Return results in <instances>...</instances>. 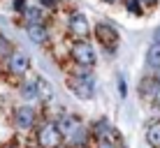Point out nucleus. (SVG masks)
I'll return each instance as SVG.
<instances>
[{
    "label": "nucleus",
    "mask_w": 160,
    "mask_h": 148,
    "mask_svg": "<svg viewBox=\"0 0 160 148\" xmlns=\"http://www.w3.org/2000/svg\"><path fill=\"white\" fill-rule=\"evenodd\" d=\"M19 95H21V100H26V102L42 100V95H40V81H37V79H23L19 84Z\"/></svg>",
    "instance_id": "10"
},
{
    "label": "nucleus",
    "mask_w": 160,
    "mask_h": 148,
    "mask_svg": "<svg viewBox=\"0 0 160 148\" xmlns=\"http://www.w3.org/2000/svg\"><path fill=\"white\" fill-rule=\"evenodd\" d=\"M68 30L74 40H86L91 35V21L81 12H70L68 14Z\"/></svg>",
    "instance_id": "8"
},
{
    "label": "nucleus",
    "mask_w": 160,
    "mask_h": 148,
    "mask_svg": "<svg viewBox=\"0 0 160 148\" xmlns=\"http://www.w3.org/2000/svg\"><path fill=\"white\" fill-rule=\"evenodd\" d=\"M2 148H19V146H2Z\"/></svg>",
    "instance_id": "28"
},
{
    "label": "nucleus",
    "mask_w": 160,
    "mask_h": 148,
    "mask_svg": "<svg viewBox=\"0 0 160 148\" xmlns=\"http://www.w3.org/2000/svg\"><path fill=\"white\" fill-rule=\"evenodd\" d=\"M32 132H35L37 148H60L65 144V136L58 130L56 120H40V125H37Z\"/></svg>",
    "instance_id": "2"
},
{
    "label": "nucleus",
    "mask_w": 160,
    "mask_h": 148,
    "mask_svg": "<svg viewBox=\"0 0 160 148\" xmlns=\"http://www.w3.org/2000/svg\"><path fill=\"white\" fill-rule=\"evenodd\" d=\"M153 42H156V44H160V26L153 30Z\"/></svg>",
    "instance_id": "25"
},
{
    "label": "nucleus",
    "mask_w": 160,
    "mask_h": 148,
    "mask_svg": "<svg viewBox=\"0 0 160 148\" xmlns=\"http://www.w3.org/2000/svg\"><path fill=\"white\" fill-rule=\"evenodd\" d=\"M95 148H125L123 144H114V141H95Z\"/></svg>",
    "instance_id": "22"
},
{
    "label": "nucleus",
    "mask_w": 160,
    "mask_h": 148,
    "mask_svg": "<svg viewBox=\"0 0 160 148\" xmlns=\"http://www.w3.org/2000/svg\"><path fill=\"white\" fill-rule=\"evenodd\" d=\"M93 37H95L100 44L107 49V46H118V30L114 23L109 21H98L93 26Z\"/></svg>",
    "instance_id": "7"
},
{
    "label": "nucleus",
    "mask_w": 160,
    "mask_h": 148,
    "mask_svg": "<svg viewBox=\"0 0 160 148\" xmlns=\"http://www.w3.org/2000/svg\"><path fill=\"white\" fill-rule=\"evenodd\" d=\"M151 74H153V76H156V79L160 81V69H158V72H151Z\"/></svg>",
    "instance_id": "27"
},
{
    "label": "nucleus",
    "mask_w": 160,
    "mask_h": 148,
    "mask_svg": "<svg viewBox=\"0 0 160 148\" xmlns=\"http://www.w3.org/2000/svg\"><path fill=\"white\" fill-rule=\"evenodd\" d=\"M23 19H26V23H47V12L35 2V5L28 7V12L23 14Z\"/></svg>",
    "instance_id": "16"
},
{
    "label": "nucleus",
    "mask_w": 160,
    "mask_h": 148,
    "mask_svg": "<svg viewBox=\"0 0 160 148\" xmlns=\"http://www.w3.org/2000/svg\"><path fill=\"white\" fill-rule=\"evenodd\" d=\"M151 102L156 104V107L160 109V81H158V88H156V93H153V97H151Z\"/></svg>",
    "instance_id": "23"
},
{
    "label": "nucleus",
    "mask_w": 160,
    "mask_h": 148,
    "mask_svg": "<svg viewBox=\"0 0 160 148\" xmlns=\"http://www.w3.org/2000/svg\"><path fill=\"white\" fill-rule=\"evenodd\" d=\"M14 51H16V49H14V44H12V42H9L7 37L2 35V32H0V60L5 63V60H7L9 56H12Z\"/></svg>",
    "instance_id": "17"
},
{
    "label": "nucleus",
    "mask_w": 160,
    "mask_h": 148,
    "mask_svg": "<svg viewBox=\"0 0 160 148\" xmlns=\"http://www.w3.org/2000/svg\"><path fill=\"white\" fill-rule=\"evenodd\" d=\"M102 2H107V5H116V2H123V0H102Z\"/></svg>",
    "instance_id": "26"
},
{
    "label": "nucleus",
    "mask_w": 160,
    "mask_h": 148,
    "mask_svg": "<svg viewBox=\"0 0 160 148\" xmlns=\"http://www.w3.org/2000/svg\"><path fill=\"white\" fill-rule=\"evenodd\" d=\"M70 60L77 67H93L98 60L95 46L91 44V40H72L70 42Z\"/></svg>",
    "instance_id": "3"
},
{
    "label": "nucleus",
    "mask_w": 160,
    "mask_h": 148,
    "mask_svg": "<svg viewBox=\"0 0 160 148\" xmlns=\"http://www.w3.org/2000/svg\"><path fill=\"white\" fill-rule=\"evenodd\" d=\"M12 120H14V127L19 132H32V130L40 125V111L30 104H21L12 111Z\"/></svg>",
    "instance_id": "4"
},
{
    "label": "nucleus",
    "mask_w": 160,
    "mask_h": 148,
    "mask_svg": "<svg viewBox=\"0 0 160 148\" xmlns=\"http://www.w3.org/2000/svg\"><path fill=\"white\" fill-rule=\"evenodd\" d=\"M139 2H142V7H146V9H148V7H156L160 0H139Z\"/></svg>",
    "instance_id": "24"
},
{
    "label": "nucleus",
    "mask_w": 160,
    "mask_h": 148,
    "mask_svg": "<svg viewBox=\"0 0 160 148\" xmlns=\"http://www.w3.org/2000/svg\"><path fill=\"white\" fill-rule=\"evenodd\" d=\"M30 65H32V60L26 51H14L12 56L5 60V72L9 76H14V79H23L30 72Z\"/></svg>",
    "instance_id": "6"
},
{
    "label": "nucleus",
    "mask_w": 160,
    "mask_h": 148,
    "mask_svg": "<svg viewBox=\"0 0 160 148\" xmlns=\"http://www.w3.org/2000/svg\"><path fill=\"white\" fill-rule=\"evenodd\" d=\"M146 67L151 69V72H158L160 69V44H156V42H153L151 46L146 49Z\"/></svg>",
    "instance_id": "15"
},
{
    "label": "nucleus",
    "mask_w": 160,
    "mask_h": 148,
    "mask_svg": "<svg viewBox=\"0 0 160 148\" xmlns=\"http://www.w3.org/2000/svg\"><path fill=\"white\" fill-rule=\"evenodd\" d=\"M23 30H26V37L37 46L47 44L51 40V30H49L47 23H23Z\"/></svg>",
    "instance_id": "9"
},
{
    "label": "nucleus",
    "mask_w": 160,
    "mask_h": 148,
    "mask_svg": "<svg viewBox=\"0 0 160 148\" xmlns=\"http://www.w3.org/2000/svg\"><path fill=\"white\" fill-rule=\"evenodd\" d=\"M56 125H58L60 132H63V136L68 139V136L72 134L74 130H79L84 123H81V118H79V116H74V113H60V116L56 118Z\"/></svg>",
    "instance_id": "11"
},
{
    "label": "nucleus",
    "mask_w": 160,
    "mask_h": 148,
    "mask_svg": "<svg viewBox=\"0 0 160 148\" xmlns=\"http://www.w3.org/2000/svg\"><path fill=\"white\" fill-rule=\"evenodd\" d=\"M156 88H158V79L153 74H146L144 79L139 81V95L144 97V100H151L153 93H156Z\"/></svg>",
    "instance_id": "14"
},
{
    "label": "nucleus",
    "mask_w": 160,
    "mask_h": 148,
    "mask_svg": "<svg viewBox=\"0 0 160 148\" xmlns=\"http://www.w3.org/2000/svg\"><path fill=\"white\" fill-rule=\"evenodd\" d=\"M91 136L95 141H114V144H123V136L118 134V130L114 127V123H109V118H95L91 123Z\"/></svg>",
    "instance_id": "5"
},
{
    "label": "nucleus",
    "mask_w": 160,
    "mask_h": 148,
    "mask_svg": "<svg viewBox=\"0 0 160 148\" xmlns=\"http://www.w3.org/2000/svg\"><path fill=\"white\" fill-rule=\"evenodd\" d=\"M70 144V148H81V146H91V127L81 125L79 130H74L72 134L65 139Z\"/></svg>",
    "instance_id": "12"
},
{
    "label": "nucleus",
    "mask_w": 160,
    "mask_h": 148,
    "mask_svg": "<svg viewBox=\"0 0 160 148\" xmlns=\"http://www.w3.org/2000/svg\"><path fill=\"white\" fill-rule=\"evenodd\" d=\"M28 7H30L28 0H12V9H14L19 16H23L26 12H28Z\"/></svg>",
    "instance_id": "19"
},
{
    "label": "nucleus",
    "mask_w": 160,
    "mask_h": 148,
    "mask_svg": "<svg viewBox=\"0 0 160 148\" xmlns=\"http://www.w3.org/2000/svg\"><path fill=\"white\" fill-rule=\"evenodd\" d=\"M68 88L72 90L74 97L79 100H93L95 95V76H93V67H77L74 74L68 76Z\"/></svg>",
    "instance_id": "1"
},
{
    "label": "nucleus",
    "mask_w": 160,
    "mask_h": 148,
    "mask_svg": "<svg viewBox=\"0 0 160 148\" xmlns=\"http://www.w3.org/2000/svg\"><path fill=\"white\" fill-rule=\"evenodd\" d=\"M37 5L44 9V12H53V9H58V0H37Z\"/></svg>",
    "instance_id": "20"
},
{
    "label": "nucleus",
    "mask_w": 160,
    "mask_h": 148,
    "mask_svg": "<svg viewBox=\"0 0 160 148\" xmlns=\"http://www.w3.org/2000/svg\"><path fill=\"white\" fill-rule=\"evenodd\" d=\"M144 139L151 148H160V120H151V123L146 125Z\"/></svg>",
    "instance_id": "13"
},
{
    "label": "nucleus",
    "mask_w": 160,
    "mask_h": 148,
    "mask_svg": "<svg viewBox=\"0 0 160 148\" xmlns=\"http://www.w3.org/2000/svg\"><path fill=\"white\" fill-rule=\"evenodd\" d=\"M118 97H121V100H125V97H128V86H125V76H123V74L118 76Z\"/></svg>",
    "instance_id": "21"
},
{
    "label": "nucleus",
    "mask_w": 160,
    "mask_h": 148,
    "mask_svg": "<svg viewBox=\"0 0 160 148\" xmlns=\"http://www.w3.org/2000/svg\"><path fill=\"white\" fill-rule=\"evenodd\" d=\"M123 5H125V9H128L130 14H135V16H142V14H144V7H142L139 0H123Z\"/></svg>",
    "instance_id": "18"
}]
</instances>
